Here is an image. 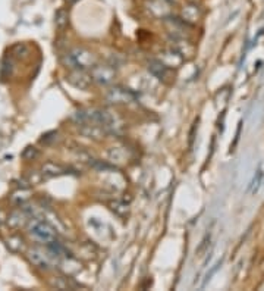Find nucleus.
Listing matches in <instances>:
<instances>
[{"instance_id": "1", "label": "nucleus", "mask_w": 264, "mask_h": 291, "mask_svg": "<svg viewBox=\"0 0 264 291\" xmlns=\"http://www.w3.org/2000/svg\"><path fill=\"white\" fill-rule=\"evenodd\" d=\"M62 62L69 69H91L97 65L95 56L84 47H75L62 56Z\"/></svg>"}, {"instance_id": "2", "label": "nucleus", "mask_w": 264, "mask_h": 291, "mask_svg": "<svg viewBox=\"0 0 264 291\" xmlns=\"http://www.w3.org/2000/svg\"><path fill=\"white\" fill-rule=\"evenodd\" d=\"M29 232L38 240V241H43L46 244L52 243L56 240V232H55V228L50 226L47 222L44 221H38V219H32L31 222V226H29Z\"/></svg>"}, {"instance_id": "3", "label": "nucleus", "mask_w": 264, "mask_h": 291, "mask_svg": "<svg viewBox=\"0 0 264 291\" xmlns=\"http://www.w3.org/2000/svg\"><path fill=\"white\" fill-rule=\"evenodd\" d=\"M92 81L98 83L100 86H109L115 81L116 72L109 65H94L89 72Z\"/></svg>"}, {"instance_id": "4", "label": "nucleus", "mask_w": 264, "mask_h": 291, "mask_svg": "<svg viewBox=\"0 0 264 291\" xmlns=\"http://www.w3.org/2000/svg\"><path fill=\"white\" fill-rule=\"evenodd\" d=\"M66 80L71 86H74L78 90H87L88 87L91 86V81H92L91 75L86 74L84 69H71Z\"/></svg>"}, {"instance_id": "5", "label": "nucleus", "mask_w": 264, "mask_h": 291, "mask_svg": "<svg viewBox=\"0 0 264 291\" xmlns=\"http://www.w3.org/2000/svg\"><path fill=\"white\" fill-rule=\"evenodd\" d=\"M107 100L112 101V103H129V101L135 100V95L131 90H128V89L115 87V89L109 90Z\"/></svg>"}, {"instance_id": "6", "label": "nucleus", "mask_w": 264, "mask_h": 291, "mask_svg": "<svg viewBox=\"0 0 264 291\" xmlns=\"http://www.w3.org/2000/svg\"><path fill=\"white\" fill-rule=\"evenodd\" d=\"M169 69L171 68L168 65H165L162 61H159V59L148 61V71H150V74L154 75L159 80H165L169 75Z\"/></svg>"}, {"instance_id": "7", "label": "nucleus", "mask_w": 264, "mask_h": 291, "mask_svg": "<svg viewBox=\"0 0 264 291\" xmlns=\"http://www.w3.org/2000/svg\"><path fill=\"white\" fill-rule=\"evenodd\" d=\"M52 256H55V255H53L50 250H49V255H46V253H43V252L37 250V249L31 250V253H29L31 262H32L35 266L43 268V269H47V268L50 266V258H52ZM56 258H58V256H56Z\"/></svg>"}, {"instance_id": "8", "label": "nucleus", "mask_w": 264, "mask_h": 291, "mask_svg": "<svg viewBox=\"0 0 264 291\" xmlns=\"http://www.w3.org/2000/svg\"><path fill=\"white\" fill-rule=\"evenodd\" d=\"M69 169H66L65 166L55 163V162H46L41 168V174L44 178H50V177H59V175H65L68 174Z\"/></svg>"}, {"instance_id": "9", "label": "nucleus", "mask_w": 264, "mask_h": 291, "mask_svg": "<svg viewBox=\"0 0 264 291\" xmlns=\"http://www.w3.org/2000/svg\"><path fill=\"white\" fill-rule=\"evenodd\" d=\"M160 61H162L165 65H168L169 68H176V66H179V65L183 62V56H182L177 50L172 49V50L163 52Z\"/></svg>"}, {"instance_id": "10", "label": "nucleus", "mask_w": 264, "mask_h": 291, "mask_svg": "<svg viewBox=\"0 0 264 291\" xmlns=\"http://www.w3.org/2000/svg\"><path fill=\"white\" fill-rule=\"evenodd\" d=\"M174 41H175V50H177L183 58H191L194 55V46L185 40V37H174Z\"/></svg>"}, {"instance_id": "11", "label": "nucleus", "mask_w": 264, "mask_h": 291, "mask_svg": "<svg viewBox=\"0 0 264 291\" xmlns=\"http://www.w3.org/2000/svg\"><path fill=\"white\" fill-rule=\"evenodd\" d=\"M200 18V10L197 9L195 3H191L189 6L182 9V19L188 24V22H197Z\"/></svg>"}, {"instance_id": "12", "label": "nucleus", "mask_w": 264, "mask_h": 291, "mask_svg": "<svg viewBox=\"0 0 264 291\" xmlns=\"http://www.w3.org/2000/svg\"><path fill=\"white\" fill-rule=\"evenodd\" d=\"M55 22H56V27H58V28L63 30V28L68 25V12H66L65 9H59V10L56 12V19H55Z\"/></svg>"}, {"instance_id": "13", "label": "nucleus", "mask_w": 264, "mask_h": 291, "mask_svg": "<svg viewBox=\"0 0 264 291\" xmlns=\"http://www.w3.org/2000/svg\"><path fill=\"white\" fill-rule=\"evenodd\" d=\"M222 263H223V259H220V260H219V262H217V263H216V265H214V266H213V268H211V269H210V271L205 274V278H204V281H203V284H201V289H204V287H205V286L210 283L211 277H213V275L217 272V269L222 266Z\"/></svg>"}, {"instance_id": "14", "label": "nucleus", "mask_w": 264, "mask_h": 291, "mask_svg": "<svg viewBox=\"0 0 264 291\" xmlns=\"http://www.w3.org/2000/svg\"><path fill=\"white\" fill-rule=\"evenodd\" d=\"M262 180H263V168L260 166V168L257 169V172H256V177H254V180H253V183H251V187H250V189L253 190V193H256V192L259 190Z\"/></svg>"}, {"instance_id": "15", "label": "nucleus", "mask_w": 264, "mask_h": 291, "mask_svg": "<svg viewBox=\"0 0 264 291\" xmlns=\"http://www.w3.org/2000/svg\"><path fill=\"white\" fill-rule=\"evenodd\" d=\"M22 156H24V159H27V161H32L34 158L38 156V152H37L35 147H31V146H29V147H27V149L24 150Z\"/></svg>"}, {"instance_id": "16", "label": "nucleus", "mask_w": 264, "mask_h": 291, "mask_svg": "<svg viewBox=\"0 0 264 291\" xmlns=\"http://www.w3.org/2000/svg\"><path fill=\"white\" fill-rule=\"evenodd\" d=\"M56 135H58V132H56V131L47 132L46 135H43V138H41V143H44V144H50L52 141H55V140H56Z\"/></svg>"}, {"instance_id": "17", "label": "nucleus", "mask_w": 264, "mask_h": 291, "mask_svg": "<svg viewBox=\"0 0 264 291\" xmlns=\"http://www.w3.org/2000/svg\"><path fill=\"white\" fill-rule=\"evenodd\" d=\"M189 1H191V3H197L198 0H189Z\"/></svg>"}]
</instances>
